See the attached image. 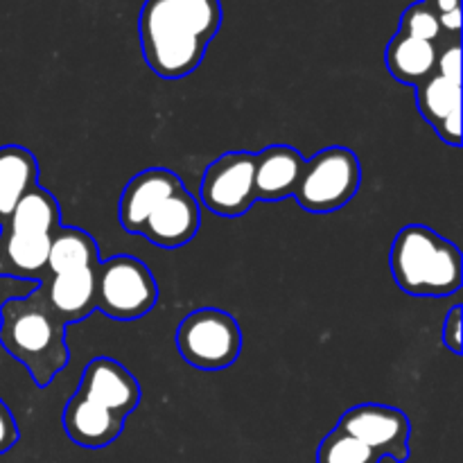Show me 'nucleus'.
Returning <instances> with one entry per match:
<instances>
[{"label":"nucleus","instance_id":"ddd939ff","mask_svg":"<svg viewBox=\"0 0 463 463\" xmlns=\"http://www.w3.org/2000/svg\"><path fill=\"white\" fill-rule=\"evenodd\" d=\"M199 226H202L199 202L188 190L181 188L145 220L138 235L161 249H179L197 238Z\"/></svg>","mask_w":463,"mask_h":463},{"label":"nucleus","instance_id":"b1692460","mask_svg":"<svg viewBox=\"0 0 463 463\" xmlns=\"http://www.w3.org/2000/svg\"><path fill=\"white\" fill-rule=\"evenodd\" d=\"M425 3H428V7L437 14V18L461 12V0H425Z\"/></svg>","mask_w":463,"mask_h":463},{"label":"nucleus","instance_id":"4468645a","mask_svg":"<svg viewBox=\"0 0 463 463\" xmlns=\"http://www.w3.org/2000/svg\"><path fill=\"white\" fill-rule=\"evenodd\" d=\"M416 104L423 120L443 143L461 145V81L432 72L416 86Z\"/></svg>","mask_w":463,"mask_h":463},{"label":"nucleus","instance_id":"9b49d317","mask_svg":"<svg viewBox=\"0 0 463 463\" xmlns=\"http://www.w3.org/2000/svg\"><path fill=\"white\" fill-rule=\"evenodd\" d=\"M75 393L98 402L104 410L113 411L122 419H127L140 405V398H143L138 380L120 362L111 360V357L90 360L81 373L80 387Z\"/></svg>","mask_w":463,"mask_h":463},{"label":"nucleus","instance_id":"a211bd4d","mask_svg":"<svg viewBox=\"0 0 463 463\" xmlns=\"http://www.w3.org/2000/svg\"><path fill=\"white\" fill-rule=\"evenodd\" d=\"M437 45L430 41L411 39L398 32L384 50V63L393 80L407 86H419L437 68Z\"/></svg>","mask_w":463,"mask_h":463},{"label":"nucleus","instance_id":"5701e85b","mask_svg":"<svg viewBox=\"0 0 463 463\" xmlns=\"http://www.w3.org/2000/svg\"><path fill=\"white\" fill-rule=\"evenodd\" d=\"M18 437H21V432H18L16 419H14L9 407L5 405L3 398H0V455L12 450L18 443Z\"/></svg>","mask_w":463,"mask_h":463},{"label":"nucleus","instance_id":"6e6552de","mask_svg":"<svg viewBox=\"0 0 463 463\" xmlns=\"http://www.w3.org/2000/svg\"><path fill=\"white\" fill-rule=\"evenodd\" d=\"M176 348L185 364L199 371H222L238 362L242 330L238 319L220 307H199L176 328Z\"/></svg>","mask_w":463,"mask_h":463},{"label":"nucleus","instance_id":"4be33fe9","mask_svg":"<svg viewBox=\"0 0 463 463\" xmlns=\"http://www.w3.org/2000/svg\"><path fill=\"white\" fill-rule=\"evenodd\" d=\"M461 321H463V307L452 306L450 312L446 315V321H443V346L448 351H452L455 355H461L463 342H461Z\"/></svg>","mask_w":463,"mask_h":463},{"label":"nucleus","instance_id":"0eeeda50","mask_svg":"<svg viewBox=\"0 0 463 463\" xmlns=\"http://www.w3.org/2000/svg\"><path fill=\"white\" fill-rule=\"evenodd\" d=\"M158 301V285L149 267L134 256H113L95 274V310L116 321L149 315Z\"/></svg>","mask_w":463,"mask_h":463},{"label":"nucleus","instance_id":"39448f33","mask_svg":"<svg viewBox=\"0 0 463 463\" xmlns=\"http://www.w3.org/2000/svg\"><path fill=\"white\" fill-rule=\"evenodd\" d=\"M59 202L50 190L32 188L0 226V276L43 280L59 224Z\"/></svg>","mask_w":463,"mask_h":463},{"label":"nucleus","instance_id":"f8f14e48","mask_svg":"<svg viewBox=\"0 0 463 463\" xmlns=\"http://www.w3.org/2000/svg\"><path fill=\"white\" fill-rule=\"evenodd\" d=\"M185 188L181 176L167 167H149L131 176L118 202V220L131 235H138L145 220L175 193Z\"/></svg>","mask_w":463,"mask_h":463},{"label":"nucleus","instance_id":"dca6fc26","mask_svg":"<svg viewBox=\"0 0 463 463\" xmlns=\"http://www.w3.org/2000/svg\"><path fill=\"white\" fill-rule=\"evenodd\" d=\"M125 420L127 419L104 410L102 405L80 396V393L68 401L61 414V425L68 439L77 446L90 448V450L111 446L125 430Z\"/></svg>","mask_w":463,"mask_h":463},{"label":"nucleus","instance_id":"1a4fd4ad","mask_svg":"<svg viewBox=\"0 0 463 463\" xmlns=\"http://www.w3.org/2000/svg\"><path fill=\"white\" fill-rule=\"evenodd\" d=\"M251 152H224L203 170L199 185V202L217 217H242L253 208L256 188H253Z\"/></svg>","mask_w":463,"mask_h":463},{"label":"nucleus","instance_id":"f257e3e1","mask_svg":"<svg viewBox=\"0 0 463 463\" xmlns=\"http://www.w3.org/2000/svg\"><path fill=\"white\" fill-rule=\"evenodd\" d=\"M220 27V0H145L138 34L149 71L163 80L193 75Z\"/></svg>","mask_w":463,"mask_h":463},{"label":"nucleus","instance_id":"9d476101","mask_svg":"<svg viewBox=\"0 0 463 463\" xmlns=\"http://www.w3.org/2000/svg\"><path fill=\"white\" fill-rule=\"evenodd\" d=\"M337 428L355 437L380 457H392L396 463L410 459V437L411 423L407 414L398 407L378 405V402H364V405L351 407L342 416Z\"/></svg>","mask_w":463,"mask_h":463},{"label":"nucleus","instance_id":"7ed1b4c3","mask_svg":"<svg viewBox=\"0 0 463 463\" xmlns=\"http://www.w3.org/2000/svg\"><path fill=\"white\" fill-rule=\"evenodd\" d=\"M398 288L411 297H452L461 289L463 260L455 242L425 224L398 231L389 251Z\"/></svg>","mask_w":463,"mask_h":463},{"label":"nucleus","instance_id":"aec40b11","mask_svg":"<svg viewBox=\"0 0 463 463\" xmlns=\"http://www.w3.org/2000/svg\"><path fill=\"white\" fill-rule=\"evenodd\" d=\"M398 32L405 36H411V39L430 41V43H437V41L443 36L437 14L428 7L425 0L410 5V7L402 12Z\"/></svg>","mask_w":463,"mask_h":463},{"label":"nucleus","instance_id":"412c9836","mask_svg":"<svg viewBox=\"0 0 463 463\" xmlns=\"http://www.w3.org/2000/svg\"><path fill=\"white\" fill-rule=\"evenodd\" d=\"M434 72L448 77V80L461 81V45L459 39H452L450 45L437 52V68Z\"/></svg>","mask_w":463,"mask_h":463},{"label":"nucleus","instance_id":"f3484780","mask_svg":"<svg viewBox=\"0 0 463 463\" xmlns=\"http://www.w3.org/2000/svg\"><path fill=\"white\" fill-rule=\"evenodd\" d=\"M39 185V161L21 145L0 147V226L32 188Z\"/></svg>","mask_w":463,"mask_h":463},{"label":"nucleus","instance_id":"20e7f679","mask_svg":"<svg viewBox=\"0 0 463 463\" xmlns=\"http://www.w3.org/2000/svg\"><path fill=\"white\" fill-rule=\"evenodd\" d=\"M99 251L93 235L77 226H59L48 253L50 280H43L48 303L63 324H77L95 312V274Z\"/></svg>","mask_w":463,"mask_h":463},{"label":"nucleus","instance_id":"423d86ee","mask_svg":"<svg viewBox=\"0 0 463 463\" xmlns=\"http://www.w3.org/2000/svg\"><path fill=\"white\" fill-rule=\"evenodd\" d=\"M360 184V156L348 147H326L306 158L294 199L307 213H333L353 202Z\"/></svg>","mask_w":463,"mask_h":463},{"label":"nucleus","instance_id":"2eb2a0df","mask_svg":"<svg viewBox=\"0 0 463 463\" xmlns=\"http://www.w3.org/2000/svg\"><path fill=\"white\" fill-rule=\"evenodd\" d=\"M253 156V188L258 202H283L294 197L306 156L289 145H269Z\"/></svg>","mask_w":463,"mask_h":463},{"label":"nucleus","instance_id":"f03ea898","mask_svg":"<svg viewBox=\"0 0 463 463\" xmlns=\"http://www.w3.org/2000/svg\"><path fill=\"white\" fill-rule=\"evenodd\" d=\"M66 328L41 285L27 297L7 298L0 306V344L30 371L41 389L48 387L71 362Z\"/></svg>","mask_w":463,"mask_h":463},{"label":"nucleus","instance_id":"6ab92c4d","mask_svg":"<svg viewBox=\"0 0 463 463\" xmlns=\"http://www.w3.org/2000/svg\"><path fill=\"white\" fill-rule=\"evenodd\" d=\"M383 457L357 441L342 428H335L324 437L317 450V463H380Z\"/></svg>","mask_w":463,"mask_h":463}]
</instances>
